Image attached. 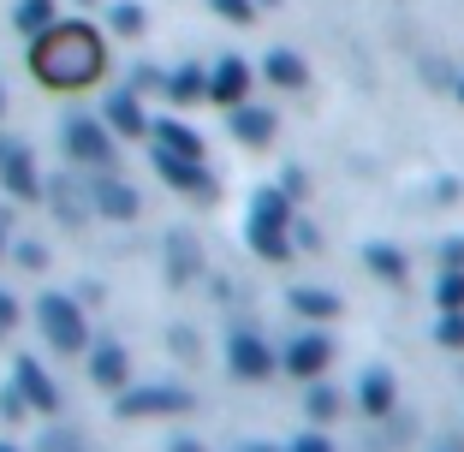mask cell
Here are the masks:
<instances>
[{
  "label": "cell",
  "instance_id": "obj_13",
  "mask_svg": "<svg viewBox=\"0 0 464 452\" xmlns=\"http://www.w3.org/2000/svg\"><path fill=\"white\" fill-rule=\"evenodd\" d=\"M203 274V245H197L191 233H167V280L173 286H185V280Z\"/></svg>",
  "mask_w": 464,
  "mask_h": 452
},
{
  "label": "cell",
  "instance_id": "obj_30",
  "mask_svg": "<svg viewBox=\"0 0 464 452\" xmlns=\"http://www.w3.org/2000/svg\"><path fill=\"white\" fill-rule=\"evenodd\" d=\"M24 411H30V399L18 393V387H6V393H0V417H6V423H18Z\"/></svg>",
  "mask_w": 464,
  "mask_h": 452
},
{
  "label": "cell",
  "instance_id": "obj_32",
  "mask_svg": "<svg viewBox=\"0 0 464 452\" xmlns=\"http://www.w3.org/2000/svg\"><path fill=\"white\" fill-rule=\"evenodd\" d=\"M286 452H334V447H328V435H315V428H310V435H298Z\"/></svg>",
  "mask_w": 464,
  "mask_h": 452
},
{
  "label": "cell",
  "instance_id": "obj_28",
  "mask_svg": "<svg viewBox=\"0 0 464 452\" xmlns=\"http://www.w3.org/2000/svg\"><path fill=\"white\" fill-rule=\"evenodd\" d=\"M42 452H83V440L66 428H42Z\"/></svg>",
  "mask_w": 464,
  "mask_h": 452
},
{
  "label": "cell",
  "instance_id": "obj_22",
  "mask_svg": "<svg viewBox=\"0 0 464 452\" xmlns=\"http://www.w3.org/2000/svg\"><path fill=\"white\" fill-rule=\"evenodd\" d=\"M304 417H310V423H334V417H340V393L322 387V381H310V393H304Z\"/></svg>",
  "mask_w": 464,
  "mask_h": 452
},
{
  "label": "cell",
  "instance_id": "obj_40",
  "mask_svg": "<svg viewBox=\"0 0 464 452\" xmlns=\"http://www.w3.org/2000/svg\"><path fill=\"white\" fill-rule=\"evenodd\" d=\"M459 101H464V83H459Z\"/></svg>",
  "mask_w": 464,
  "mask_h": 452
},
{
  "label": "cell",
  "instance_id": "obj_8",
  "mask_svg": "<svg viewBox=\"0 0 464 452\" xmlns=\"http://www.w3.org/2000/svg\"><path fill=\"white\" fill-rule=\"evenodd\" d=\"M280 363H286V375H298V381H315V375L334 363V340L328 333H298V340L280 351Z\"/></svg>",
  "mask_w": 464,
  "mask_h": 452
},
{
  "label": "cell",
  "instance_id": "obj_42",
  "mask_svg": "<svg viewBox=\"0 0 464 452\" xmlns=\"http://www.w3.org/2000/svg\"><path fill=\"white\" fill-rule=\"evenodd\" d=\"M83 6H90V0H83Z\"/></svg>",
  "mask_w": 464,
  "mask_h": 452
},
{
  "label": "cell",
  "instance_id": "obj_23",
  "mask_svg": "<svg viewBox=\"0 0 464 452\" xmlns=\"http://www.w3.org/2000/svg\"><path fill=\"white\" fill-rule=\"evenodd\" d=\"M363 262H369V274L393 280V286H399V280H405V256H399L393 245H369V250H363Z\"/></svg>",
  "mask_w": 464,
  "mask_h": 452
},
{
  "label": "cell",
  "instance_id": "obj_25",
  "mask_svg": "<svg viewBox=\"0 0 464 452\" xmlns=\"http://www.w3.org/2000/svg\"><path fill=\"white\" fill-rule=\"evenodd\" d=\"M435 303H440V310H464V268H447V274H440Z\"/></svg>",
  "mask_w": 464,
  "mask_h": 452
},
{
  "label": "cell",
  "instance_id": "obj_7",
  "mask_svg": "<svg viewBox=\"0 0 464 452\" xmlns=\"http://www.w3.org/2000/svg\"><path fill=\"white\" fill-rule=\"evenodd\" d=\"M155 173L173 185V191H191V197H215V173L191 155H173V149H155Z\"/></svg>",
  "mask_w": 464,
  "mask_h": 452
},
{
  "label": "cell",
  "instance_id": "obj_31",
  "mask_svg": "<svg viewBox=\"0 0 464 452\" xmlns=\"http://www.w3.org/2000/svg\"><path fill=\"white\" fill-rule=\"evenodd\" d=\"M292 233H298V238H292L298 250H322V233H315L310 220H292Z\"/></svg>",
  "mask_w": 464,
  "mask_h": 452
},
{
  "label": "cell",
  "instance_id": "obj_29",
  "mask_svg": "<svg viewBox=\"0 0 464 452\" xmlns=\"http://www.w3.org/2000/svg\"><path fill=\"white\" fill-rule=\"evenodd\" d=\"M215 13L232 18V24H250L256 18V0H215Z\"/></svg>",
  "mask_w": 464,
  "mask_h": 452
},
{
  "label": "cell",
  "instance_id": "obj_12",
  "mask_svg": "<svg viewBox=\"0 0 464 452\" xmlns=\"http://www.w3.org/2000/svg\"><path fill=\"white\" fill-rule=\"evenodd\" d=\"M250 96V66L238 54L220 60L215 72H208V101H220V108H238V101Z\"/></svg>",
  "mask_w": 464,
  "mask_h": 452
},
{
  "label": "cell",
  "instance_id": "obj_14",
  "mask_svg": "<svg viewBox=\"0 0 464 452\" xmlns=\"http://www.w3.org/2000/svg\"><path fill=\"white\" fill-rule=\"evenodd\" d=\"M357 405H363L369 417H387L399 405V387H393V375L375 363V370H363V381H357Z\"/></svg>",
  "mask_w": 464,
  "mask_h": 452
},
{
  "label": "cell",
  "instance_id": "obj_4",
  "mask_svg": "<svg viewBox=\"0 0 464 452\" xmlns=\"http://www.w3.org/2000/svg\"><path fill=\"white\" fill-rule=\"evenodd\" d=\"M197 399L185 393V387H120L113 393V417H125V423H137V417H185Z\"/></svg>",
  "mask_w": 464,
  "mask_h": 452
},
{
  "label": "cell",
  "instance_id": "obj_33",
  "mask_svg": "<svg viewBox=\"0 0 464 452\" xmlns=\"http://www.w3.org/2000/svg\"><path fill=\"white\" fill-rule=\"evenodd\" d=\"M13 322H18V303H13V292H0V340L13 333Z\"/></svg>",
  "mask_w": 464,
  "mask_h": 452
},
{
  "label": "cell",
  "instance_id": "obj_6",
  "mask_svg": "<svg viewBox=\"0 0 464 452\" xmlns=\"http://www.w3.org/2000/svg\"><path fill=\"white\" fill-rule=\"evenodd\" d=\"M66 155L83 161V167H96V173H108V167H113V138L102 131V120L72 113V120H66Z\"/></svg>",
  "mask_w": 464,
  "mask_h": 452
},
{
  "label": "cell",
  "instance_id": "obj_20",
  "mask_svg": "<svg viewBox=\"0 0 464 452\" xmlns=\"http://www.w3.org/2000/svg\"><path fill=\"white\" fill-rule=\"evenodd\" d=\"M286 303L304 315V322H334V315L345 310V303L334 298V292H315V286H292V298H286Z\"/></svg>",
  "mask_w": 464,
  "mask_h": 452
},
{
  "label": "cell",
  "instance_id": "obj_24",
  "mask_svg": "<svg viewBox=\"0 0 464 452\" xmlns=\"http://www.w3.org/2000/svg\"><path fill=\"white\" fill-rule=\"evenodd\" d=\"M48 24H54V6H48V0H24V6H18V30H24V36H42Z\"/></svg>",
  "mask_w": 464,
  "mask_h": 452
},
{
  "label": "cell",
  "instance_id": "obj_3",
  "mask_svg": "<svg viewBox=\"0 0 464 452\" xmlns=\"http://www.w3.org/2000/svg\"><path fill=\"white\" fill-rule=\"evenodd\" d=\"M36 322H42V340L54 345L60 357H78L83 345H90V322H83L78 298H66V292H42L36 298Z\"/></svg>",
  "mask_w": 464,
  "mask_h": 452
},
{
  "label": "cell",
  "instance_id": "obj_38",
  "mask_svg": "<svg viewBox=\"0 0 464 452\" xmlns=\"http://www.w3.org/2000/svg\"><path fill=\"white\" fill-rule=\"evenodd\" d=\"M0 250H6V215H0Z\"/></svg>",
  "mask_w": 464,
  "mask_h": 452
},
{
  "label": "cell",
  "instance_id": "obj_35",
  "mask_svg": "<svg viewBox=\"0 0 464 452\" xmlns=\"http://www.w3.org/2000/svg\"><path fill=\"white\" fill-rule=\"evenodd\" d=\"M167 452H208V447H203V440H191V435H179V440H173Z\"/></svg>",
  "mask_w": 464,
  "mask_h": 452
},
{
  "label": "cell",
  "instance_id": "obj_9",
  "mask_svg": "<svg viewBox=\"0 0 464 452\" xmlns=\"http://www.w3.org/2000/svg\"><path fill=\"white\" fill-rule=\"evenodd\" d=\"M83 191H90V208L108 215V220H137V208H143V203H137V191L125 185V178H113V173H96Z\"/></svg>",
  "mask_w": 464,
  "mask_h": 452
},
{
  "label": "cell",
  "instance_id": "obj_41",
  "mask_svg": "<svg viewBox=\"0 0 464 452\" xmlns=\"http://www.w3.org/2000/svg\"><path fill=\"white\" fill-rule=\"evenodd\" d=\"M0 108H6V96H0Z\"/></svg>",
  "mask_w": 464,
  "mask_h": 452
},
{
  "label": "cell",
  "instance_id": "obj_16",
  "mask_svg": "<svg viewBox=\"0 0 464 452\" xmlns=\"http://www.w3.org/2000/svg\"><path fill=\"white\" fill-rule=\"evenodd\" d=\"M90 381L108 387V393H120V387L131 381V363H125L120 345H96V351H90Z\"/></svg>",
  "mask_w": 464,
  "mask_h": 452
},
{
  "label": "cell",
  "instance_id": "obj_17",
  "mask_svg": "<svg viewBox=\"0 0 464 452\" xmlns=\"http://www.w3.org/2000/svg\"><path fill=\"white\" fill-rule=\"evenodd\" d=\"M150 138L161 143V149H173V155H191V161H203V138H197L185 120H155Z\"/></svg>",
  "mask_w": 464,
  "mask_h": 452
},
{
  "label": "cell",
  "instance_id": "obj_2",
  "mask_svg": "<svg viewBox=\"0 0 464 452\" xmlns=\"http://www.w3.org/2000/svg\"><path fill=\"white\" fill-rule=\"evenodd\" d=\"M245 233H250V250L262 262H286L292 256V197L286 191H256Z\"/></svg>",
  "mask_w": 464,
  "mask_h": 452
},
{
  "label": "cell",
  "instance_id": "obj_37",
  "mask_svg": "<svg viewBox=\"0 0 464 452\" xmlns=\"http://www.w3.org/2000/svg\"><path fill=\"white\" fill-rule=\"evenodd\" d=\"M232 452H280V447H268V440H245V447H232Z\"/></svg>",
  "mask_w": 464,
  "mask_h": 452
},
{
  "label": "cell",
  "instance_id": "obj_11",
  "mask_svg": "<svg viewBox=\"0 0 464 452\" xmlns=\"http://www.w3.org/2000/svg\"><path fill=\"white\" fill-rule=\"evenodd\" d=\"M13 387L30 399V411H42V417L60 411V387L48 381V370H42L36 357H18V363H13Z\"/></svg>",
  "mask_w": 464,
  "mask_h": 452
},
{
  "label": "cell",
  "instance_id": "obj_10",
  "mask_svg": "<svg viewBox=\"0 0 464 452\" xmlns=\"http://www.w3.org/2000/svg\"><path fill=\"white\" fill-rule=\"evenodd\" d=\"M0 185H6L18 203L42 197V173H36V161H30L24 143H0Z\"/></svg>",
  "mask_w": 464,
  "mask_h": 452
},
{
  "label": "cell",
  "instance_id": "obj_21",
  "mask_svg": "<svg viewBox=\"0 0 464 452\" xmlns=\"http://www.w3.org/2000/svg\"><path fill=\"white\" fill-rule=\"evenodd\" d=\"M167 96H173V101H197V96H208V72H197V66L167 72Z\"/></svg>",
  "mask_w": 464,
  "mask_h": 452
},
{
  "label": "cell",
  "instance_id": "obj_36",
  "mask_svg": "<svg viewBox=\"0 0 464 452\" xmlns=\"http://www.w3.org/2000/svg\"><path fill=\"white\" fill-rule=\"evenodd\" d=\"M447 268H464V238H452V245H447Z\"/></svg>",
  "mask_w": 464,
  "mask_h": 452
},
{
  "label": "cell",
  "instance_id": "obj_18",
  "mask_svg": "<svg viewBox=\"0 0 464 452\" xmlns=\"http://www.w3.org/2000/svg\"><path fill=\"white\" fill-rule=\"evenodd\" d=\"M227 120H232V138H245V143H268L274 138V113L268 108H227Z\"/></svg>",
  "mask_w": 464,
  "mask_h": 452
},
{
  "label": "cell",
  "instance_id": "obj_15",
  "mask_svg": "<svg viewBox=\"0 0 464 452\" xmlns=\"http://www.w3.org/2000/svg\"><path fill=\"white\" fill-rule=\"evenodd\" d=\"M108 125L120 131V138H150V125H155V120L143 113V101H137L131 90H120V96L108 101Z\"/></svg>",
  "mask_w": 464,
  "mask_h": 452
},
{
  "label": "cell",
  "instance_id": "obj_5",
  "mask_svg": "<svg viewBox=\"0 0 464 452\" xmlns=\"http://www.w3.org/2000/svg\"><path fill=\"white\" fill-rule=\"evenodd\" d=\"M274 363H280V357L268 351L262 333H250V328H232L227 333V370H232V381H268Z\"/></svg>",
  "mask_w": 464,
  "mask_h": 452
},
{
  "label": "cell",
  "instance_id": "obj_26",
  "mask_svg": "<svg viewBox=\"0 0 464 452\" xmlns=\"http://www.w3.org/2000/svg\"><path fill=\"white\" fill-rule=\"evenodd\" d=\"M435 340L447 345V351H464V310H440V328Z\"/></svg>",
  "mask_w": 464,
  "mask_h": 452
},
{
  "label": "cell",
  "instance_id": "obj_34",
  "mask_svg": "<svg viewBox=\"0 0 464 452\" xmlns=\"http://www.w3.org/2000/svg\"><path fill=\"white\" fill-rule=\"evenodd\" d=\"M18 262H24V268H48V250L42 245H18Z\"/></svg>",
  "mask_w": 464,
  "mask_h": 452
},
{
  "label": "cell",
  "instance_id": "obj_1",
  "mask_svg": "<svg viewBox=\"0 0 464 452\" xmlns=\"http://www.w3.org/2000/svg\"><path fill=\"white\" fill-rule=\"evenodd\" d=\"M102 66H108V48L90 24H48L30 42V72L48 90H83L102 78Z\"/></svg>",
  "mask_w": 464,
  "mask_h": 452
},
{
  "label": "cell",
  "instance_id": "obj_19",
  "mask_svg": "<svg viewBox=\"0 0 464 452\" xmlns=\"http://www.w3.org/2000/svg\"><path fill=\"white\" fill-rule=\"evenodd\" d=\"M262 72H268V83H274V90H304V83H310V66H304V60L292 54V48H274Z\"/></svg>",
  "mask_w": 464,
  "mask_h": 452
},
{
  "label": "cell",
  "instance_id": "obj_39",
  "mask_svg": "<svg viewBox=\"0 0 464 452\" xmlns=\"http://www.w3.org/2000/svg\"><path fill=\"white\" fill-rule=\"evenodd\" d=\"M0 452H18V447H6V440H0Z\"/></svg>",
  "mask_w": 464,
  "mask_h": 452
},
{
  "label": "cell",
  "instance_id": "obj_27",
  "mask_svg": "<svg viewBox=\"0 0 464 452\" xmlns=\"http://www.w3.org/2000/svg\"><path fill=\"white\" fill-rule=\"evenodd\" d=\"M113 30L120 36H143V6H113Z\"/></svg>",
  "mask_w": 464,
  "mask_h": 452
}]
</instances>
